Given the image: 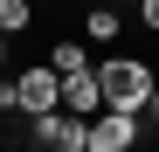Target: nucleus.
Here are the masks:
<instances>
[{
    "label": "nucleus",
    "instance_id": "1",
    "mask_svg": "<svg viewBox=\"0 0 159 152\" xmlns=\"http://www.w3.org/2000/svg\"><path fill=\"white\" fill-rule=\"evenodd\" d=\"M97 83H104V104H111V111H139L145 118L152 90H159V69L145 56H104L97 62Z\"/></svg>",
    "mask_w": 159,
    "mask_h": 152
},
{
    "label": "nucleus",
    "instance_id": "2",
    "mask_svg": "<svg viewBox=\"0 0 159 152\" xmlns=\"http://www.w3.org/2000/svg\"><path fill=\"white\" fill-rule=\"evenodd\" d=\"M83 138H90V118H76L69 104L28 118V145H42V152H83Z\"/></svg>",
    "mask_w": 159,
    "mask_h": 152
},
{
    "label": "nucleus",
    "instance_id": "3",
    "mask_svg": "<svg viewBox=\"0 0 159 152\" xmlns=\"http://www.w3.org/2000/svg\"><path fill=\"white\" fill-rule=\"evenodd\" d=\"M14 97H21L28 118H35V111H56V104H62V69L48 62V56L28 62V69H14Z\"/></svg>",
    "mask_w": 159,
    "mask_h": 152
},
{
    "label": "nucleus",
    "instance_id": "4",
    "mask_svg": "<svg viewBox=\"0 0 159 152\" xmlns=\"http://www.w3.org/2000/svg\"><path fill=\"white\" fill-rule=\"evenodd\" d=\"M131 145H139V111H111V104H104V111L90 118L83 152H131Z\"/></svg>",
    "mask_w": 159,
    "mask_h": 152
},
{
    "label": "nucleus",
    "instance_id": "5",
    "mask_svg": "<svg viewBox=\"0 0 159 152\" xmlns=\"http://www.w3.org/2000/svg\"><path fill=\"white\" fill-rule=\"evenodd\" d=\"M83 35H90V48H111V42L125 35V7H118V0H90V14H83Z\"/></svg>",
    "mask_w": 159,
    "mask_h": 152
},
{
    "label": "nucleus",
    "instance_id": "6",
    "mask_svg": "<svg viewBox=\"0 0 159 152\" xmlns=\"http://www.w3.org/2000/svg\"><path fill=\"white\" fill-rule=\"evenodd\" d=\"M62 104H69L76 118H97V111H104V83H97V69H83V76H62Z\"/></svg>",
    "mask_w": 159,
    "mask_h": 152
},
{
    "label": "nucleus",
    "instance_id": "7",
    "mask_svg": "<svg viewBox=\"0 0 159 152\" xmlns=\"http://www.w3.org/2000/svg\"><path fill=\"white\" fill-rule=\"evenodd\" d=\"M48 62H56L62 76H83V69H97V62H90V35H62V42H48Z\"/></svg>",
    "mask_w": 159,
    "mask_h": 152
},
{
    "label": "nucleus",
    "instance_id": "8",
    "mask_svg": "<svg viewBox=\"0 0 159 152\" xmlns=\"http://www.w3.org/2000/svg\"><path fill=\"white\" fill-rule=\"evenodd\" d=\"M0 35H35V0H0Z\"/></svg>",
    "mask_w": 159,
    "mask_h": 152
},
{
    "label": "nucleus",
    "instance_id": "9",
    "mask_svg": "<svg viewBox=\"0 0 159 152\" xmlns=\"http://www.w3.org/2000/svg\"><path fill=\"white\" fill-rule=\"evenodd\" d=\"M139 28H145V35H159V0H139Z\"/></svg>",
    "mask_w": 159,
    "mask_h": 152
},
{
    "label": "nucleus",
    "instance_id": "10",
    "mask_svg": "<svg viewBox=\"0 0 159 152\" xmlns=\"http://www.w3.org/2000/svg\"><path fill=\"white\" fill-rule=\"evenodd\" d=\"M145 124H152V132H159V90H152V104H145Z\"/></svg>",
    "mask_w": 159,
    "mask_h": 152
},
{
    "label": "nucleus",
    "instance_id": "11",
    "mask_svg": "<svg viewBox=\"0 0 159 152\" xmlns=\"http://www.w3.org/2000/svg\"><path fill=\"white\" fill-rule=\"evenodd\" d=\"M118 7H125V0H118Z\"/></svg>",
    "mask_w": 159,
    "mask_h": 152
}]
</instances>
